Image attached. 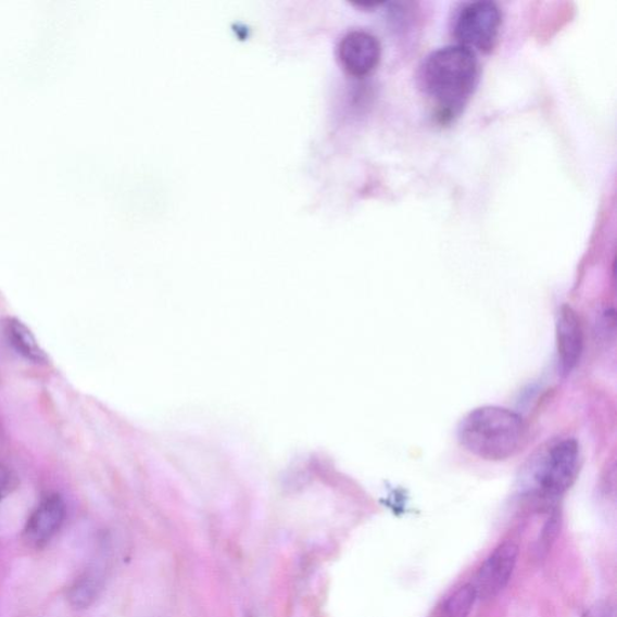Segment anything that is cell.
<instances>
[{"label":"cell","mask_w":617,"mask_h":617,"mask_svg":"<svg viewBox=\"0 0 617 617\" xmlns=\"http://www.w3.org/2000/svg\"><path fill=\"white\" fill-rule=\"evenodd\" d=\"M479 75L476 53L459 46L432 52L418 73L423 90L437 106L442 123L453 119L466 106L476 91Z\"/></svg>","instance_id":"obj_1"},{"label":"cell","mask_w":617,"mask_h":617,"mask_svg":"<svg viewBox=\"0 0 617 617\" xmlns=\"http://www.w3.org/2000/svg\"><path fill=\"white\" fill-rule=\"evenodd\" d=\"M519 557V546L512 542L501 544L483 562L480 567L476 583H473L478 593V599L491 600L508 585L513 571Z\"/></svg>","instance_id":"obj_5"},{"label":"cell","mask_w":617,"mask_h":617,"mask_svg":"<svg viewBox=\"0 0 617 617\" xmlns=\"http://www.w3.org/2000/svg\"><path fill=\"white\" fill-rule=\"evenodd\" d=\"M65 514L67 512L61 495L58 493L48 495L29 517L25 528L26 542L36 549L46 546L61 530Z\"/></svg>","instance_id":"obj_7"},{"label":"cell","mask_w":617,"mask_h":617,"mask_svg":"<svg viewBox=\"0 0 617 617\" xmlns=\"http://www.w3.org/2000/svg\"><path fill=\"white\" fill-rule=\"evenodd\" d=\"M338 58L350 75L367 76L376 71L380 63V41L365 30L350 32L339 43Z\"/></svg>","instance_id":"obj_6"},{"label":"cell","mask_w":617,"mask_h":617,"mask_svg":"<svg viewBox=\"0 0 617 617\" xmlns=\"http://www.w3.org/2000/svg\"><path fill=\"white\" fill-rule=\"evenodd\" d=\"M459 443L468 453L484 461H506L524 449L527 427L519 414L502 406L471 411L458 426Z\"/></svg>","instance_id":"obj_2"},{"label":"cell","mask_w":617,"mask_h":617,"mask_svg":"<svg viewBox=\"0 0 617 617\" xmlns=\"http://www.w3.org/2000/svg\"><path fill=\"white\" fill-rule=\"evenodd\" d=\"M477 600L476 588L473 583H466L446 600L443 609L444 617H468Z\"/></svg>","instance_id":"obj_11"},{"label":"cell","mask_w":617,"mask_h":617,"mask_svg":"<svg viewBox=\"0 0 617 617\" xmlns=\"http://www.w3.org/2000/svg\"><path fill=\"white\" fill-rule=\"evenodd\" d=\"M582 617H615V613L608 602H599L593 604Z\"/></svg>","instance_id":"obj_13"},{"label":"cell","mask_w":617,"mask_h":617,"mask_svg":"<svg viewBox=\"0 0 617 617\" xmlns=\"http://www.w3.org/2000/svg\"><path fill=\"white\" fill-rule=\"evenodd\" d=\"M248 617H252V616H248Z\"/></svg>","instance_id":"obj_14"},{"label":"cell","mask_w":617,"mask_h":617,"mask_svg":"<svg viewBox=\"0 0 617 617\" xmlns=\"http://www.w3.org/2000/svg\"><path fill=\"white\" fill-rule=\"evenodd\" d=\"M15 488V477L11 470L4 466H0V501Z\"/></svg>","instance_id":"obj_12"},{"label":"cell","mask_w":617,"mask_h":617,"mask_svg":"<svg viewBox=\"0 0 617 617\" xmlns=\"http://www.w3.org/2000/svg\"><path fill=\"white\" fill-rule=\"evenodd\" d=\"M502 26L501 9L493 2L463 4L454 18L458 46L474 53H488L498 43Z\"/></svg>","instance_id":"obj_4"},{"label":"cell","mask_w":617,"mask_h":617,"mask_svg":"<svg viewBox=\"0 0 617 617\" xmlns=\"http://www.w3.org/2000/svg\"><path fill=\"white\" fill-rule=\"evenodd\" d=\"M7 333L11 345L15 348L20 355L28 361L36 363H47L49 361L36 337L29 328L17 318H10L7 325Z\"/></svg>","instance_id":"obj_10"},{"label":"cell","mask_w":617,"mask_h":617,"mask_svg":"<svg viewBox=\"0 0 617 617\" xmlns=\"http://www.w3.org/2000/svg\"><path fill=\"white\" fill-rule=\"evenodd\" d=\"M556 344L562 373L569 374L578 366L583 350V330L575 308L564 305L556 322Z\"/></svg>","instance_id":"obj_8"},{"label":"cell","mask_w":617,"mask_h":617,"mask_svg":"<svg viewBox=\"0 0 617 617\" xmlns=\"http://www.w3.org/2000/svg\"><path fill=\"white\" fill-rule=\"evenodd\" d=\"M106 570L105 559H97L75 580L68 591V601L74 609H88L101 596L105 587Z\"/></svg>","instance_id":"obj_9"},{"label":"cell","mask_w":617,"mask_h":617,"mask_svg":"<svg viewBox=\"0 0 617 617\" xmlns=\"http://www.w3.org/2000/svg\"><path fill=\"white\" fill-rule=\"evenodd\" d=\"M580 469V449L576 439H565L551 445L536 465L538 492L554 499L567 492L576 482Z\"/></svg>","instance_id":"obj_3"}]
</instances>
